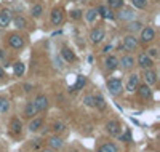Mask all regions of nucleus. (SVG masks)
I'll return each mask as SVG.
<instances>
[{"mask_svg":"<svg viewBox=\"0 0 160 152\" xmlns=\"http://www.w3.org/2000/svg\"><path fill=\"white\" fill-rule=\"evenodd\" d=\"M34 104L37 107V112H43V110L48 107V98L45 94H38L37 98L34 99Z\"/></svg>","mask_w":160,"mask_h":152,"instance_id":"10","label":"nucleus"},{"mask_svg":"<svg viewBox=\"0 0 160 152\" xmlns=\"http://www.w3.org/2000/svg\"><path fill=\"white\" fill-rule=\"evenodd\" d=\"M108 8L111 10H118L123 7V0H108V5H106Z\"/></svg>","mask_w":160,"mask_h":152,"instance_id":"31","label":"nucleus"},{"mask_svg":"<svg viewBox=\"0 0 160 152\" xmlns=\"http://www.w3.org/2000/svg\"><path fill=\"white\" fill-rule=\"evenodd\" d=\"M93 103H95V107H98V109H106V101H104V98L101 94H96V96H93Z\"/></svg>","mask_w":160,"mask_h":152,"instance_id":"26","label":"nucleus"},{"mask_svg":"<svg viewBox=\"0 0 160 152\" xmlns=\"http://www.w3.org/2000/svg\"><path fill=\"white\" fill-rule=\"evenodd\" d=\"M104 64H106V69H108L109 72H112V71H115V69L118 67V59L115 58V56H108L106 58V61H104Z\"/></svg>","mask_w":160,"mask_h":152,"instance_id":"20","label":"nucleus"},{"mask_svg":"<svg viewBox=\"0 0 160 152\" xmlns=\"http://www.w3.org/2000/svg\"><path fill=\"white\" fill-rule=\"evenodd\" d=\"M127 27H128V31H130V32L135 34V32H139V31L142 29V24H141L139 21H130V24H128Z\"/></svg>","mask_w":160,"mask_h":152,"instance_id":"27","label":"nucleus"},{"mask_svg":"<svg viewBox=\"0 0 160 152\" xmlns=\"http://www.w3.org/2000/svg\"><path fill=\"white\" fill-rule=\"evenodd\" d=\"M8 110H10V101L7 98H3V96H0V112L7 114Z\"/></svg>","mask_w":160,"mask_h":152,"instance_id":"29","label":"nucleus"},{"mask_svg":"<svg viewBox=\"0 0 160 152\" xmlns=\"http://www.w3.org/2000/svg\"><path fill=\"white\" fill-rule=\"evenodd\" d=\"M8 45L13 48V50H21L24 47V38L18 34H11L8 37Z\"/></svg>","mask_w":160,"mask_h":152,"instance_id":"6","label":"nucleus"},{"mask_svg":"<svg viewBox=\"0 0 160 152\" xmlns=\"http://www.w3.org/2000/svg\"><path fill=\"white\" fill-rule=\"evenodd\" d=\"M48 146L51 147V149H55V150H58V149H61L62 146H64V143H62V139L56 134V136H51L50 139H48Z\"/></svg>","mask_w":160,"mask_h":152,"instance_id":"22","label":"nucleus"},{"mask_svg":"<svg viewBox=\"0 0 160 152\" xmlns=\"http://www.w3.org/2000/svg\"><path fill=\"white\" fill-rule=\"evenodd\" d=\"M42 152H53V150H42Z\"/></svg>","mask_w":160,"mask_h":152,"instance_id":"42","label":"nucleus"},{"mask_svg":"<svg viewBox=\"0 0 160 152\" xmlns=\"http://www.w3.org/2000/svg\"><path fill=\"white\" fill-rule=\"evenodd\" d=\"M108 88H109V93L112 96H118L123 91V84L120 79H109L108 80Z\"/></svg>","mask_w":160,"mask_h":152,"instance_id":"1","label":"nucleus"},{"mask_svg":"<svg viewBox=\"0 0 160 152\" xmlns=\"http://www.w3.org/2000/svg\"><path fill=\"white\" fill-rule=\"evenodd\" d=\"M82 16H83V13L80 11V10H72V11H71V18H72V19H75V21H78Z\"/></svg>","mask_w":160,"mask_h":152,"instance_id":"35","label":"nucleus"},{"mask_svg":"<svg viewBox=\"0 0 160 152\" xmlns=\"http://www.w3.org/2000/svg\"><path fill=\"white\" fill-rule=\"evenodd\" d=\"M83 103H85V106H88V107H95V103H93V96H91V94L85 96Z\"/></svg>","mask_w":160,"mask_h":152,"instance_id":"36","label":"nucleus"},{"mask_svg":"<svg viewBox=\"0 0 160 152\" xmlns=\"http://www.w3.org/2000/svg\"><path fill=\"white\" fill-rule=\"evenodd\" d=\"M155 38V31L152 27H142L141 29V34H139V40L142 43H149Z\"/></svg>","mask_w":160,"mask_h":152,"instance_id":"3","label":"nucleus"},{"mask_svg":"<svg viewBox=\"0 0 160 152\" xmlns=\"http://www.w3.org/2000/svg\"><path fill=\"white\" fill-rule=\"evenodd\" d=\"M10 130H11L13 134H21V131H22V123H21V120H19V119H13V120L10 122Z\"/></svg>","mask_w":160,"mask_h":152,"instance_id":"21","label":"nucleus"},{"mask_svg":"<svg viewBox=\"0 0 160 152\" xmlns=\"http://www.w3.org/2000/svg\"><path fill=\"white\" fill-rule=\"evenodd\" d=\"M71 2H78V0H71Z\"/></svg>","mask_w":160,"mask_h":152,"instance_id":"43","label":"nucleus"},{"mask_svg":"<svg viewBox=\"0 0 160 152\" xmlns=\"http://www.w3.org/2000/svg\"><path fill=\"white\" fill-rule=\"evenodd\" d=\"M136 91H138V94L141 96L142 99H151V96H152V90H151V87L149 85H139L138 88H136Z\"/></svg>","mask_w":160,"mask_h":152,"instance_id":"17","label":"nucleus"},{"mask_svg":"<svg viewBox=\"0 0 160 152\" xmlns=\"http://www.w3.org/2000/svg\"><path fill=\"white\" fill-rule=\"evenodd\" d=\"M42 13H43V7L40 5V3H35V5L32 7V10H31L32 18H40V16H42Z\"/></svg>","mask_w":160,"mask_h":152,"instance_id":"28","label":"nucleus"},{"mask_svg":"<svg viewBox=\"0 0 160 152\" xmlns=\"http://www.w3.org/2000/svg\"><path fill=\"white\" fill-rule=\"evenodd\" d=\"M118 66L122 69H125V71H128V69H131L135 66V58L130 56V54H125V56H122V59L118 61Z\"/></svg>","mask_w":160,"mask_h":152,"instance_id":"12","label":"nucleus"},{"mask_svg":"<svg viewBox=\"0 0 160 152\" xmlns=\"http://www.w3.org/2000/svg\"><path fill=\"white\" fill-rule=\"evenodd\" d=\"M123 48H125V51L127 53H130V51H135L136 48H138V38H136V35L135 34H130V35H127L125 38H123Z\"/></svg>","mask_w":160,"mask_h":152,"instance_id":"2","label":"nucleus"},{"mask_svg":"<svg viewBox=\"0 0 160 152\" xmlns=\"http://www.w3.org/2000/svg\"><path fill=\"white\" fill-rule=\"evenodd\" d=\"M144 82H146V85H149V87L157 84V74L152 69H146L144 71Z\"/></svg>","mask_w":160,"mask_h":152,"instance_id":"15","label":"nucleus"},{"mask_svg":"<svg viewBox=\"0 0 160 152\" xmlns=\"http://www.w3.org/2000/svg\"><path fill=\"white\" fill-rule=\"evenodd\" d=\"M43 127V119L42 117H34L31 122H29V131L31 133H34V131H38L40 128H42Z\"/></svg>","mask_w":160,"mask_h":152,"instance_id":"16","label":"nucleus"},{"mask_svg":"<svg viewBox=\"0 0 160 152\" xmlns=\"http://www.w3.org/2000/svg\"><path fill=\"white\" fill-rule=\"evenodd\" d=\"M71 152H75V150H71Z\"/></svg>","mask_w":160,"mask_h":152,"instance_id":"44","label":"nucleus"},{"mask_svg":"<svg viewBox=\"0 0 160 152\" xmlns=\"http://www.w3.org/2000/svg\"><path fill=\"white\" fill-rule=\"evenodd\" d=\"M2 79H5V71L2 69V66H0V80H2Z\"/></svg>","mask_w":160,"mask_h":152,"instance_id":"41","label":"nucleus"},{"mask_svg":"<svg viewBox=\"0 0 160 152\" xmlns=\"http://www.w3.org/2000/svg\"><path fill=\"white\" fill-rule=\"evenodd\" d=\"M24 71H26V67H24V64L21 61H16L15 64H13V72H15L16 77H21L24 74Z\"/></svg>","mask_w":160,"mask_h":152,"instance_id":"25","label":"nucleus"},{"mask_svg":"<svg viewBox=\"0 0 160 152\" xmlns=\"http://www.w3.org/2000/svg\"><path fill=\"white\" fill-rule=\"evenodd\" d=\"M35 143L32 144V149H38L40 146H42V139H34Z\"/></svg>","mask_w":160,"mask_h":152,"instance_id":"38","label":"nucleus"},{"mask_svg":"<svg viewBox=\"0 0 160 152\" xmlns=\"http://www.w3.org/2000/svg\"><path fill=\"white\" fill-rule=\"evenodd\" d=\"M138 66L141 67V69H152V66H154V59L151 58V56H148V53H141L139 56H138Z\"/></svg>","mask_w":160,"mask_h":152,"instance_id":"4","label":"nucleus"},{"mask_svg":"<svg viewBox=\"0 0 160 152\" xmlns=\"http://www.w3.org/2000/svg\"><path fill=\"white\" fill-rule=\"evenodd\" d=\"M61 56L64 58L66 63H74L77 58H75V53L69 48V47H62L61 48Z\"/></svg>","mask_w":160,"mask_h":152,"instance_id":"13","label":"nucleus"},{"mask_svg":"<svg viewBox=\"0 0 160 152\" xmlns=\"http://www.w3.org/2000/svg\"><path fill=\"white\" fill-rule=\"evenodd\" d=\"M118 19L120 21H133L135 19V11H133L131 8H123L118 13Z\"/></svg>","mask_w":160,"mask_h":152,"instance_id":"18","label":"nucleus"},{"mask_svg":"<svg viewBox=\"0 0 160 152\" xmlns=\"http://www.w3.org/2000/svg\"><path fill=\"white\" fill-rule=\"evenodd\" d=\"M131 5L138 10H144L148 7V0H131Z\"/></svg>","mask_w":160,"mask_h":152,"instance_id":"33","label":"nucleus"},{"mask_svg":"<svg viewBox=\"0 0 160 152\" xmlns=\"http://www.w3.org/2000/svg\"><path fill=\"white\" fill-rule=\"evenodd\" d=\"M148 56H151L152 59L157 58V56H158V50H157V48H151V50H148Z\"/></svg>","mask_w":160,"mask_h":152,"instance_id":"37","label":"nucleus"},{"mask_svg":"<svg viewBox=\"0 0 160 152\" xmlns=\"http://www.w3.org/2000/svg\"><path fill=\"white\" fill-rule=\"evenodd\" d=\"M112 48H114V47H112L111 43H109V45H106V47H104V50H102V53H106V54H108L109 51H112Z\"/></svg>","mask_w":160,"mask_h":152,"instance_id":"39","label":"nucleus"},{"mask_svg":"<svg viewBox=\"0 0 160 152\" xmlns=\"http://www.w3.org/2000/svg\"><path fill=\"white\" fill-rule=\"evenodd\" d=\"M106 37V32L104 29H101V27H96V29H93L91 34H90V38H91V43L93 45H99L102 40Z\"/></svg>","mask_w":160,"mask_h":152,"instance_id":"5","label":"nucleus"},{"mask_svg":"<svg viewBox=\"0 0 160 152\" xmlns=\"http://www.w3.org/2000/svg\"><path fill=\"white\" fill-rule=\"evenodd\" d=\"M62 19H64L62 10L61 8H53V11H51V24L53 26H59L62 23Z\"/></svg>","mask_w":160,"mask_h":152,"instance_id":"11","label":"nucleus"},{"mask_svg":"<svg viewBox=\"0 0 160 152\" xmlns=\"http://www.w3.org/2000/svg\"><path fill=\"white\" fill-rule=\"evenodd\" d=\"M106 131H108L111 136H120V131H122V127L117 120H109L106 123Z\"/></svg>","mask_w":160,"mask_h":152,"instance_id":"7","label":"nucleus"},{"mask_svg":"<svg viewBox=\"0 0 160 152\" xmlns=\"http://www.w3.org/2000/svg\"><path fill=\"white\" fill-rule=\"evenodd\" d=\"M64 130H66V125H64L62 122H55V123H53V131H55L56 134L62 133Z\"/></svg>","mask_w":160,"mask_h":152,"instance_id":"34","label":"nucleus"},{"mask_svg":"<svg viewBox=\"0 0 160 152\" xmlns=\"http://www.w3.org/2000/svg\"><path fill=\"white\" fill-rule=\"evenodd\" d=\"M96 152H118V149H117V146L114 143H106V144L99 146Z\"/></svg>","mask_w":160,"mask_h":152,"instance_id":"23","label":"nucleus"},{"mask_svg":"<svg viewBox=\"0 0 160 152\" xmlns=\"http://www.w3.org/2000/svg\"><path fill=\"white\" fill-rule=\"evenodd\" d=\"M85 84H87L85 77H83V75H77V82H75V85H74V87H69V91H77V90H80V88H83V87H85Z\"/></svg>","mask_w":160,"mask_h":152,"instance_id":"24","label":"nucleus"},{"mask_svg":"<svg viewBox=\"0 0 160 152\" xmlns=\"http://www.w3.org/2000/svg\"><path fill=\"white\" fill-rule=\"evenodd\" d=\"M31 90H32V85H31V84H26V85H24V91H26V93H29Z\"/></svg>","mask_w":160,"mask_h":152,"instance_id":"40","label":"nucleus"},{"mask_svg":"<svg viewBox=\"0 0 160 152\" xmlns=\"http://www.w3.org/2000/svg\"><path fill=\"white\" fill-rule=\"evenodd\" d=\"M15 26L18 29H24V27H28V21H26L24 16H16L15 18Z\"/></svg>","mask_w":160,"mask_h":152,"instance_id":"32","label":"nucleus"},{"mask_svg":"<svg viewBox=\"0 0 160 152\" xmlns=\"http://www.w3.org/2000/svg\"><path fill=\"white\" fill-rule=\"evenodd\" d=\"M34 115H37V107L34 104V101H29L24 107V117L28 119H34Z\"/></svg>","mask_w":160,"mask_h":152,"instance_id":"19","label":"nucleus"},{"mask_svg":"<svg viewBox=\"0 0 160 152\" xmlns=\"http://www.w3.org/2000/svg\"><path fill=\"white\" fill-rule=\"evenodd\" d=\"M13 21V13L8 8H3L0 11V27H7L10 26V23Z\"/></svg>","mask_w":160,"mask_h":152,"instance_id":"9","label":"nucleus"},{"mask_svg":"<svg viewBox=\"0 0 160 152\" xmlns=\"http://www.w3.org/2000/svg\"><path fill=\"white\" fill-rule=\"evenodd\" d=\"M138 87H139V75H138V74H131V75L128 77L127 85H125L127 91H128V93H135Z\"/></svg>","mask_w":160,"mask_h":152,"instance_id":"8","label":"nucleus"},{"mask_svg":"<svg viewBox=\"0 0 160 152\" xmlns=\"http://www.w3.org/2000/svg\"><path fill=\"white\" fill-rule=\"evenodd\" d=\"M96 11H98V16H101V18H104V19H114V18H115V15L112 13V10L108 8L106 5H101Z\"/></svg>","mask_w":160,"mask_h":152,"instance_id":"14","label":"nucleus"},{"mask_svg":"<svg viewBox=\"0 0 160 152\" xmlns=\"http://www.w3.org/2000/svg\"><path fill=\"white\" fill-rule=\"evenodd\" d=\"M85 18H87V21H88V23H95V21H96V18H98V11H96V8H90V10L87 11Z\"/></svg>","mask_w":160,"mask_h":152,"instance_id":"30","label":"nucleus"}]
</instances>
